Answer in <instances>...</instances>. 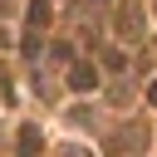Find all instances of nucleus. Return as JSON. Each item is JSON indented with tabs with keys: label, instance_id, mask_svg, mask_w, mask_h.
<instances>
[{
	"label": "nucleus",
	"instance_id": "f257e3e1",
	"mask_svg": "<svg viewBox=\"0 0 157 157\" xmlns=\"http://www.w3.org/2000/svg\"><path fill=\"white\" fill-rule=\"evenodd\" d=\"M142 147H147V123H128L113 137V157H142Z\"/></svg>",
	"mask_w": 157,
	"mask_h": 157
},
{
	"label": "nucleus",
	"instance_id": "423d86ee",
	"mask_svg": "<svg viewBox=\"0 0 157 157\" xmlns=\"http://www.w3.org/2000/svg\"><path fill=\"white\" fill-rule=\"evenodd\" d=\"M103 64H108V69H123L128 54H123V49H103Z\"/></svg>",
	"mask_w": 157,
	"mask_h": 157
},
{
	"label": "nucleus",
	"instance_id": "0eeeda50",
	"mask_svg": "<svg viewBox=\"0 0 157 157\" xmlns=\"http://www.w3.org/2000/svg\"><path fill=\"white\" fill-rule=\"evenodd\" d=\"M147 103H152V108H157V78H152V83H147Z\"/></svg>",
	"mask_w": 157,
	"mask_h": 157
},
{
	"label": "nucleus",
	"instance_id": "6e6552de",
	"mask_svg": "<svg viewBox=\"0 0 157 157\" xmlns=\"http://www.w3.org/2000/svg\"><path fill=\"white\" fill-rule=\"evenodd\" d=\"M5 10H10V0H0V15H5Z\"/></svg>",
	"mask_w": 157,
	"mask_h": 157
},
{
	"label": "nucleus",
	"instance_id": "39448f33",
	"mask_svg": "<svg viewBox=\"0 0 157 157\" xmlns=\"http://www.w3.org/2000/svg\"><path fill=\"white\" fill-rule=\"evenodd\" d=\"M29 25H34V29H39V25H49V5H44V0H34V5H29Z\"/></svg>",
	"mask_w": 157,
	"mask_h": 157
},
{
	"label": "nucleus",
	"instance_id": "20e7f679",
	"mask_svg": "<svg viewBox=\"0 0 157 157\" xmlns=\"http://www.w3.org/2000/svg\"><path fill=\"white\" fill-rule=\"evenodd\" d=\"M39 147H44V137H39V128H34V123H29V128H20V157H34Z\"/></svg>",
	"mask_w": 157,
	"mask_h": 157
},
{
	"label": "nucleus",
	"instance_id": "7ed1b4c3",
	"mask_svg": "<svg viewBox=\"0 0 157 157\" xmlns=\"http://www.w3.org/2000/svg\"><path fill=\"white\" fill-rule=\"evenodd\" d=\"M118 29H123V39H137V34H142V10H137L132 0L123 5V15H118Z\"/></svg>",
	"mask_w": 157,
	"mask_h": 157
},
{
	"label": "nucleus",
	"instance_id": "f03ea898",
	"mask_svg": "<svg viewBox=\"0 0 157 157\" xmlns=\"http://www.w3.org/2000/svg\"><path fill=\"white\" fill-rule=\"evenodd\" d=\"M69 88H74V93L98 88V69H93V64H74V69H69Z\"/></svg>",
	"mask_w": 157,
	"mask_h": 157
}]
</instances>
